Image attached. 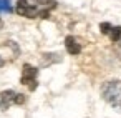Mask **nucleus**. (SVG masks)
<instances>
[{
  "mask_svg": "<svg viewBox=\"0 0 121 118\" xmlns=\"http://www.w3.org/2000/svg\"><path fill=\"white\" fill-rule=\"evenodd\" d=\"M101 95L114 110L121 113V82L119 80L106 82L101 88Z\"/></svg>",
  "mask_w": 121,
  "mask_h": 118,
  "instance_id": "1",
  "label": "nucleus"
},
{
  "mask_svg": "<svg viewBox=\"0 0 121 118\" xmlns=\"http://www.w3.org/2000/svg\"><path fill=\"white\" fill-rule=\"evenodd\" d=\"M15 10H17L18 15L27 17V18H37V17H38V10H37V7L30 5L27 0H18Z\"/></svg>",
  "mask_w": 121,
  "mask_h": 118,
  "instance_id": "2",
  "label": "nucleus"
},
{
  "mask_svg": "<svg viewBox=\"0 0 121 118\" xmlns=\"http://www.w3.org/2000/svg\"><path fill=\"white\" fill-rule=\"evenodd\" d=\"M37 73H38V70H37L35 67L25 63V65H23V70H22V83H23V85H28L30 82L35 80Z\"/></svg>",
  "mask_w": 121,
  "mask_h": 118,
  "instance_id": "3",
  "label": "nucleus"
},
{
  "mask_svg": "<svg viewBox=\"0 0 121 118\" xmlns=\"http://www.w3.org/2000/svg\"><path fill=\"white\" fill-rule=\"evenodd\" d=\"M13 96H15L13 90L2 91V93H0V108H2V110H9V106L13 103Z\"/></svg>",
  "mask_w": 121,
  "mask_h": 118,
  "instance_id": "4",
  "label": "nucleus"
},
{
  "mask_svg": "<svg viewBox=\"0 0 121 118\" xmlns=\"http://www.w3.org/2000/svg\"><path fill=\"white\" fill-rule=\"evenodd\" d=\"M65 47H66V52L70 53V55H78L80 52H81V47H80V43L75 40V37H66L65 38Z\"/></svg>",
  "mask_w": 121,
  "mask_h": 118,
  "instance_id": "5",
  "label": "nucleus"
},
{
  "mask_svg": "<svg viewBox=\"0 0 121 118\" xmlns=\"http://www.w3.org/2000/svg\"><path fill=\"white\" fill-rule=\"evenodd\" d=\"M109 37H111L113 42H119V38H121V27H113L111 32H109Z\"/></svg>",
  "mask_w": 121,
  "mask_h": 118,
  "instance_id": "6",
  "label": "nucleus"
},
{
  "mask_svg": "<svg viewBox=\"0 0 121 118\" xmlns=\"http://www.w3.org/2000/svg\"><path fill=\"white\" fill-rule=\"evenodd\" d=\"M37 4H40L42 7H48V9H56V2H55V0H37Z\"/></svg>",
  "mask_w": 121,
  "mask_h": 118,
  "instance_id": "7",
  "label": "nucleus"
},
{
  "mask_svg": "<svg viewBox=\"0 0 121 118\" xmlns=\"http://www.w3.org/2000/svg\"><path fill=\"white\" fill-rule=\"evenodd\" d=\"M111 23H108V22H103V23H99V30H101V33L103 35H108L109 32H111Z\"/></svg>",
  "mask_w": 121,
  "mask_h": 118,
  "instance_id": "8",
  "label": "nucleus"
},
{
  "mask_svg": "<svg viewBox=\"0 0 121 118\" xmlns=\"http://www.w3.org/2000/svg\"><path fill=\"white\" fill-rule=\"evenodd\" d=\"M25 101V95H22V93H15V96H13V103L15 105H22Z\"/></svg>",
  "mask_w": 121,
  "mask_h": 118,
  "instance_id": "9",
  "label": "nucleus"
},
{
  "mask_svg": "<svg viewBox=\"0 0 121 118\" xmlns=\"http://www.w3.org/2000/svg\"><path fill=\"white\" fill-rule=\"evenodd\" d=\"M0 10H10V2L9 0H0Z\"/></svg>",
  "mask_w": 121,
  "mask_h": 118,
  "instance_id": "10",
  "label": "nucleus"
},
{
  "mask_svg": "<svg viewBox=\"0 0 121 118\" xmlns=\"http://www.w3.org/2000/svg\"><path fill=\"white\" fill-rule=\"evenodd\" d=\"M38 17H40V18H48V17H50V12H48V10H40V12H38Z\"/></svg>",
  "mask_w": 121,
  "mask_h": 118,
  "instance_id": "11",
  "label": "nucleus"
},
{
  "mask_svg": "<svg viewBox=\"0 0 121 118\" xmlns=\"http://www.w3.org/2000/svg\"><path fill=\"white\" fill-rule=\"evenodd\" d=\"M35 88H37V80H33V82H30V90L33 91Z\"/></svg>",
  "mask_w": 121,
  "mask_h": 118,
  "instance_id": "12",
  "label": "nucleus"
},
{
  "mask_svg": "<svg viewBox=\"0 0 121 118\" xmlns=\"http://www.w3.org/2000/svg\"><path fill=\"white\" fill-rule=\"evenodd\" d=\"M4 63H5V62H4V58L0 57V67H4Z\"/></svg>",
  "mask_w": 121,
  "mask_h": 118,
  "instance_id": "13",
  "label": "nucleus"
},
{
  "mask_svg": "<svg viewBox=\"0 0 121 118\" xmlns=\"http://www.w3.org/2000/svg\"><path fill=\"white\" fill-rule=\"evenodd\" d=\"M0 25H2V20H0Z\"/></svg>",
  "mask_w": 121,
  "mask_h": 118,
  "instance_id": "14",
  "label": "nucleus"
}]
</instances>
